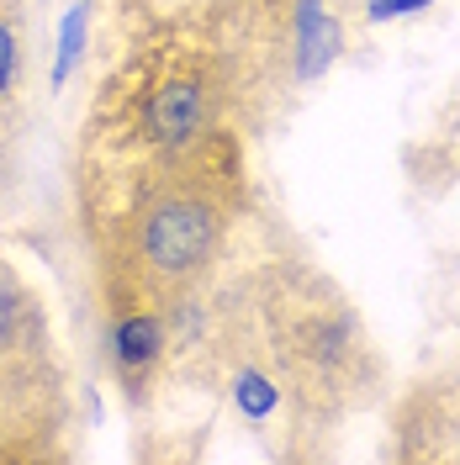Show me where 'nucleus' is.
<instances>
[{"mask_svg":"<svg viewBox=\"0 0 460 465\" xmlns=\"http://www.w3.org/2000/svg\"><path fill=\"white\" fill-rule=\"evenodd\" d=\"M202 371H217L249 402H286L307 429H334L371 407L386 360L349 291L302 254L249 264L223 291L206 286Z\"/></svg>","mask_w":460,"mask_h":465,"instance_id":"obj_1","label":"nucleus"},{"mask_svg":"<svg viewBox=\"0 0 460 465\" xmlns=\"http://www.w3.org/2000/svg\"><path fill=\"white\" fill-rule=\"evenodd\" d=\"M249 217L244 133H217L196 153L127 180L80 206L95 254V296L106 322L127 312H170L217 281L238 223Z\"/></svg>","mask_w":460,"mask_h":465,"instance_id":"obj_2","label":"nucleus"},{"mask_svg":"<svg viewBox=\"0 0 460 465\" xmlns=\"http://www.w3.org/2000/svg\"><path fill=\"white\" fill-rule=\"evenodd\" d=\"M233 127L228 74L212 27L144 32V43L95 90L80 138V206L122 191L127 180L175 164Z\"/></svg>","mask_w":460,"mask_h":465,"instance_id":"obj_3","label":"nucleus"},{"mask_svg":"<svg viewBox=\"0 0 460 465\" xmlns=\"http://www.w3.org/2000/svg\"><path fill=\"white\" fill-rule=\"evenodd\" d=\"M233 127L259 133L307 95L345 54V0H244L217 27Z\"/></svg>","mask_w":460,"mask_h":465,"instance_id":"obj_4","label":"nucleus"},{"mask_svg":"<svg viewBox=\"0 0 460 465\" xmlns=\"http://www.w3.org/2000/svg\"><path fill=\"white\" fill-rule=\"evenodd\" d=\"M0 460L58 455L48 439L64 429V360L43 296L0 254Z\"/></svg>","mask_w":460,"mask_h":465,"instance_id":"obj_5","label":"nucleus"},{"mask_svg":"<svg viewBox=\"0 0 460 465\" xmlns=\"http://www.w3.org/2000/svg\"><path fill=\"white\" fill-rule=\"evenodd\" d=\"M27 0H0V174L27 127Z\"/></svg>","mask_w":460,"mask_h":465,"instance_id":"obj_6","label":"nucleus"},{"mask_svg":"<svg viewBox=\"0 0 460 465\" xmlns=\"http://www.w3.org/2000/svg\"><path fill=\"white\" fill-rule=\"evenodd\" d=\"M407 439L403 455H418V460H460V371L455 381H439V391H418L403 412Z\"/></svg>","mask_w":460,"mask_h":465,"instance_id":"obj_7","label":"nucleus"},{"mask_svg":"<svg viewBox=\"0 0 460 465\" xmlns=\"http://www.w3.org/2000/svg\"><path fill=\"white\" fill-rule=\"evenodd\" d=\"M138 32H170V27H217L244 0H116Z\"/></svg>","mask_w":460,"mask_h":465,"instance_id":"obj_8","label":"nucleus"},{"mask_svg":"<svg viewBox=\"0 0 460 465\" xmlns=\"http://www.w3.org/2000/svg\"><path fill=\"white\" fill-rule=\"evenodd\" d=\"M407 5H424V0H375V16H392V11H407Z\"/></svg>","mask_w":460,"mask_h":465,"instance_id":"obj_9","label":"nucleus"},{"mask_svg":"<svg viewBox=\"0 0 460 465\" xmlns=\"http://www.w3.org/2000/svg\"><path fill=\"white\" fill-rule=\"evenodd\" d=\"M0 455H5V429H0Z\"/></svg>","mask_w":460,"mask_h":465,"instance_id":"obj_10","label":"nucleus"}]
</instances>
